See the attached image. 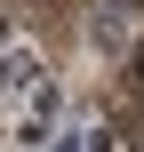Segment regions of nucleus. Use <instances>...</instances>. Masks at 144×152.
<instances>
[{
    "label": "nucleus",
    "instance_id": "nucleus-1",
    "mask_svg": "<svg viewBox=\"0 0 144 152\" xmlns=\"http://www.w3.org/2000/svg\"><path fill=\"white\" fill-rule=\"evenodd\" d=\"M120 40H128V8L104 0V8H96V48H120Z\"/></svg>",
    "mask_w": 144,
    "mask_h": 152
},
{
    "label": "nucleus",
    "instance_id": "nucleus-2",
    "mask_svg": "<svg viewBox=\"0 0 144 152\" xmlns=\"http://www.w3.org/2000/svg\"><path fill=\"white\" fill-rule=\"evenodd\" d=\"M136 88H144V48H136Z\"/></svg>",
    "mask_w": 144,
    "mask_h": 152
}]
</instances>
